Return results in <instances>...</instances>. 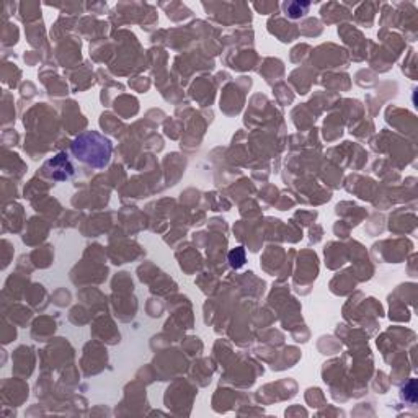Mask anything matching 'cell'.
Listing matches in <instances>:
<instances>
[{
  "mask_svg": "<svg viewBox=\"0 0 418 418\" xmlns=\"http://www.w3.org/2000/svg\"><path fill=\"white\" fill-rule=\"evenodd\" d=\"M111 152H113V145L110 139L96 131L83 132L72 142V154L80 162H85L95 169H103L104 165H108Z\"/></svg>",
  "mask_w": 418,
  "mask_h": 418,
  "instance_id": "obj_1",
  "label": "cell"
},
{
  "mask_svg": "<svg viewBox=\"0 0 418 418\" xmlns=\"http://www.w3.org/2000/svg\"><path fill=\"white\" fill-rule=\"evenodd\" d=\"M43 172L47 178H53L56 182H64V180H69L75 173L74 165L71 164V160H69L67 154H64V152H61V154L47 160L43 167Z\"/></svg>",
  "mask_w": 418,
  "mask_h": 418,
  "instance_id": "obj_2",
  "label": "cell"
},
{
  "mask_svg": "<svg viewBox=\"0 0 418 418\" xmlns=\"http://www.w3.org/2000/svg\"><path fill=\"white\" fill-rule=\"evenodd\" d=\"M309 7H310L309 2H291V4L284 5V10L289 13L291 18H299L307 13Z\"/></svg>",
  "mask_w": 418,
  "mask_h": 418,
  "instance_id": "obj_3",
  "label": "cell"
},
{
  "mask_svg": "<svg viewBox=\"0 0 418 418\" xmlns=\"http://www.w3.org/2000/svg\"><path fill=\"white\" fill-rule=\"evenodd\" d=\"M229 262H231V265L235 268L242 267L243 262H245V253H243V250L235 248L234 252H231V255H229Z\"/></svg>",
  "mask_w": 418,
  "mask_h": 418,
  "instance_id": "obj_4",
  "label": "cell"
},
{
  "mask_svg": "<svg viewBox=\"0 0 418 418\" xmlns=\"http://www.w3.org/2000/svg\"><path fill=\"white\" fill-rule=\"evenodd\" d=\"M403 392H405V399H408L412 403H415L416 400V381L412 379L408 382V384L405 386V389H403Z\"/></svg>",
  "mask_w": 418,
  "mask_h": 418,
  "instance_id": "obj_5",
  "label": "cell"
}]
</instances>
